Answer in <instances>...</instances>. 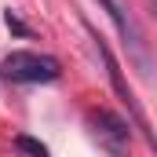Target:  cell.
<instances>
[{"mask_svg": "<svg viewBox=\"0 0 157 157\" xmlns=\"http://www.w3.org/2000/svg\"><path fill=\"white\" fill-rule=\"evenodd\" d=\"M88 37H91V44H95V51H99V59H102V66H106V77H110V84H113V91H117V99L128 106V117H132V128H139L143 132V139L150 143V150L157 154V135L154 128H150V121H146V113H143V106H139V99H135V91L128 88V80H124V73H121L117 59H113V51H110V44L99 37L91 26H88Z\"/></svg>", "mask_w": 157, "mask_h": 157, "instance_id": "cell-1", "label": "cell"}, {"mask_svg": "<svg viewBox=\"0 0 157 157\" xmlns=\"http://www.w3.org/2000/svg\"><path fill=\"white\" fill-rule=\"evenodd\" d=\"M0 73L11 84H51L62 77V66H59V59L40 55V51H11L0 62Z\"/></svg>", "mask_w": 157, "mask_h": 157, "instance_id": "cell-2", "label": "cell"}, {"mask_svg": "<svg viewBox=\"0 0 157 157\" xmlns=\"http://www.w3.org/2000/svg\"><path fill=\"white\" fill-rule=\"evenodd\" d=\"M102 4V11L110 15V22L117 26L121 33V44H124V51H128V59L143 70V77L150 73V48H146V40H143V29H139V22L124 11V4L121 0H99Z\"/></svg>", "mask_w": 157, "mask_h": 157, "instance_id": "cell-3", "label": "cell"}, {"mask_svg": "<svg viewBox=\"0 0 157 157\" xmlns=\"http://www.w3.org/2000/svg\"><path fill=\"white\" fill-rule=\"evenodd\" d=\"M88 124H91V135L99 139V146L110 157H124L128 139H132V124L124 117H117L113 110H95V113L88 117Z\"/></svg>", "mask_w": 157, "mask_h": 157, "instance_id": "cell-4", "label": "cell"}, {"mask_svg": "<svg viewBox=\"0 0 157 157\" xmlns=\"http://www.w3.org/2000/svg\"><path fill=\"white\" fill-rule=\"evenodd\" d=\"M15 150H22L29 157H48V146L37 143V139H29V135H15Z\"/></svg>", "mask_w": 157, "mask_h": 157, "instance_id": "cell-5", "label": "cell"}, {"mask_svg": "<svg viewBox=\"0 0 157 157\" xmlns=\"http://www.w3.org/2000/svg\"><path fill=\"white\" fill-rule=\"evenodd\" d=\"M150 4H154V7H157V0H150Z\"/></svg>", "mask_w": 157, "mask_h": 157, "instance_id": "cell-6", "label": "cell"}]
</instances>
